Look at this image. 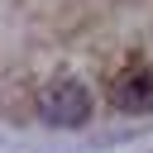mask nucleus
<instances>
[{
  "mask_svg": "<svg viewBox=\"0 0 153 153\" xmlns=\"http://www.w3.org/2000/svg\"><path fill=\"white\" fill-rule=\"evenodd\" d=\"M43 124H53V129H81L91 115H96V91L86 86V81H48L38 96H33V105H29Z\"/></svg>",
  "mask_w": 153,
  "mask_h": 153,
  "instance_id": "f257e3e1",
  "label": "nucleus"
},
{
  "mask_svg": "<svg viewBox=\"0 0 153 153\" xmlns=\"http://www.w3.org/2000/svg\"><path fill=\"white\" fill-rule=\"evenodd\" d=\"M105 96H110V105L120 110V115H148L153 110V67H124V72H115L110 76V86H105Z\"/></svg>",
  "mask_w": 153,
  "mask_h": 153,
  "instance_id": "f03ea898",
  "label": "nucleus"
}]
</instances>
